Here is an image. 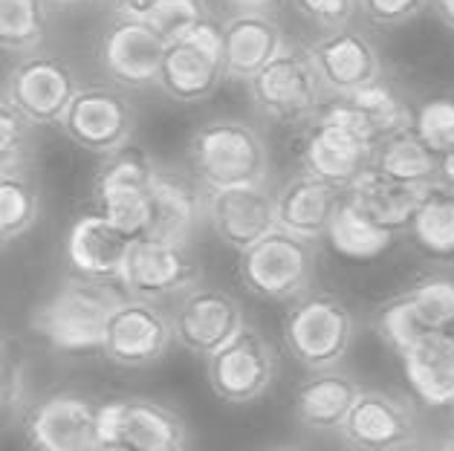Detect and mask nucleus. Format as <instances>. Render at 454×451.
I'll return each instance as SVG.
<instances>
[{
    "mask_svg": "<svg viewBox=\"0 0 454 451\" xmlns=\"http://www.w3.org/2000/svg\"><path fill=\"white\" fill-rule=\"evenodd\" d=\"M188 168L206 191L267 183L270 148L243 119H208L188 136Z\"/></svg>",
    "mask_w": 454,
    "mask_h": 451,
    "instance_id": "nucleus-1",
    "label": "nucleus"
},
{
    "mask_svg": "<svg viewBox=\"0 0 454 451\" xmlns=\"http://www.w3.org/2000/svg\"><path fill=\"white\" fill-rule=\"evenodd\" d=\"M125 295L116 281L75 278L64 281L47 301L32 313V330L61 354L102 347L110 310Z\"/></svg>",
    "mask_w": 454,
    "mask_h": 451,
    "instance_id": "nucleus-2",
    "label": "nucleus"
},
{
    "mask_svg": "<svg viewBox=\"0 0 454 451\" xmlns=\"http://www.w3.org/2000/svg\"><path fill=\"white\" fill-rule=\"evenodd\" d=\"M284 345L304 370L341 365L356 336L350 307L327 290H307L284 313Z\"/></svg>",
    "mask_w": 454,
    "mask_h": 451,
    "instance_id": "nucleus-3",
    "label": "nucleus"
},
{
    "mask_svg": "<svg viewBox=\"0 0 454 451\" xmlns=\"http://www.w3.org/2000/svg\"><path fill=\"white\" fill-rule=\"evenodd\" d=\"M254 110L284 128H307L325 107V84L304 47L284 43V50L247 82Z\"/></svg>",
    "mask_w": 454,
    "mask_h": 451,
    "instance_id": "nucleus-4",
    "label": "nucleus"
},
{
    "mask_svg": "<svg viewBox=\"0 0 454 451\" xmlns=\"http://www.w3.org/2000/svg\"><path fill=\"white\" fill-rule=\"evenodd\" d=\"M238 278L254 299L290 304L313 287L316 244L286 229H272L238 252Z\"/></svg>",
    "mask_w": 454,
    "mask_h": 451,
    "instance_id": "nucleus-5",
    "label": "nucleus"
},
{
    "mask_svg": "<svg viewBox=\"0 0 454 451\" xmlns=\"http://www.w3.org/2000/svg\"><path fill=\"white\" fill-rule=\"evenodd\" d=\"M98 448L105 451H183L192 446L188 423L171 405L148 397H114L96 411Z\"/></svg>",
    "mask_w": 454,
    "mask_h": 451,
    "instance_id": "nucleus-6",
    "label": "nucleus"
},
{
    "mask_svg": "<svg viewBox=\"0 0 454 451\" xmlns=\"http://www.w3.org/2000/svg\"><path fill=\"white\" fill-rule=\"evenodd\" d=\"M223 82V47H220V24L215 18H206L194 29L165 41L157 87L171 102H206Z\"/></svg>",
    "mask_w": 454,
    "mask_h": 451,
    "instance_id": "nucleus-7",
    "label": "nucleus"
},
{
    "mask_svg": "<svg viewBox=\"0 0 454 451\" xmlns=\"http://www.w3.org/2000/svg\"><path fill=\"white\" fill-rule=\"evenodd\" d=\"M157 168L134 142L110 151L102 157L93 177V200L102 214H107L130 237H142L151 212V189L157 180Z\"/></svg>",
    "mask_w": 454,
    "mask_h": 451,
    "instance_id": "nucleus-8",
    "label": "nucleus"
},
{
    "mask_svg": "<svg viewBox=\"0 0 454 451\" xmlns=\"http://www.w3.org/2000/svg\"><path fill=\"white\" fill-rule=\"evenodd\" d=\"M174 345L171 315L162 310L160 301L121 295L107 315L102 354L110 365L125 370H142L160 365Z\"/></svg>",
    "mask_w": 454,
    "mask_h": 451,
    "instance_id": "nucleus-9",
    "label": "nucleus"
},
{
    "mask_svg": "<svg viewBox=\"0 0 454 451\" xmlns=\"http://www.w3.org/2000/svg\"><path fill=\"white\" fill-rule=\"evenodd\" d=\"M206 377L212 391L229 405L261 400L278 377V356L254 324H243L226 345L206 356Z\"/></svg>",
    "mask_w": 454,
    "mask_h": 451,
    "instance_id": "nucleus-10",
    "label": "nucleus"
},
{
    "mask_svg": "<svg viewBox=\"0 0 454 451\" xmlns=\"http://www.w3.org/2000/svg\"><path fill=\"white\" fill-rule=\"evenodd\" d=\"M59 128L73 145L105 157L134 139L137 107L116 84H87L70 98Z\"/></svg>",
    "mask_w": 454,
    "mask_h": 451,
    "instance_id": "nucleus-11",
    "label": "nucleus"
},
{
    "mask_svg": "<svg viewBox=\"0 0 454 451\" xmlns=\"http://www.w3.org/2000/svg\"><path fill=\"white\" fill-rule=\"evenodd\" d=\"M79 87V75L70 67V61L55 52L32 50L24 52V58L9 70L4 96L32 128H50L61 122Z\"/></svg>",
    "mask_w": 454,
    "mask_h": 451,
    "instance_id": "nucleus-12",
    "label": "nucleus"
},
{
    "mask_svg": "<svg viewBox=\"0 0 454 451\" xmlns=\"http://www.w3.org/2000/svg\"><path fill=\"white\" fill-rule=\"evenodd\" d=\"M200 260L194 258L188 244L134 237L119 275V287L134 299L165 301L200 284Z\"/></svg>",
    "mask_w": 454,
    "mask_h": 451,
    "instance_id": "nucleus-13",
    "label": "nucleus"
},
{
    "mask_svg": "<svg viewBox=\"0 0 454 451\" xmlns=\"http://www.w3.org/2000/svg\"><path fill=\"white\" fill-rule=\"evenodd\" d=\"M165 38L148 20L116 12L98 35V64L110 82L121 90H148L157 87Z\"/></svg>",
    "mask_w": 454,
    "mask_h": 451,
    "instance_id": "nucleus-14",
    "label": "nucleus"
},
{
    "mask_svg": "<svg viewBox=\"0 0 454 451\" xmlns=\"http://www.w3.org/2000/svg\"><path fill=\"white\" fill-rule=\"evenodd\" d=\"M243 324H247V313L235 295L206 284H194L176 295L171 313L174 342L203 359L226 345Z\"/></svg>",
    "mask_w": 454,
    "mask_h": 451,
    "instance_id": "nucleus-15",
    "label": "nucleus"
},
{
    "mask_svg": "<svg viewBox=\"0 0 454 451\" xmlns=\"http://www.w3.org/2000/svg\"><path fill=\"white\" fill-rule=\"evenodd\" d=\"M341 443L359 451H400L419 446V416L411 400L387 391H364L339 428Z\"/></svg>",
    "mask_w": 454,
    "mask_h": 451,
    "instance_id": "nucleus-16",
    "label": "nucleus"
},
{
    "mask_svg": "<svg viewBox=\"0 0 454 451\" xmlns=\"http://www.w3.org/2000/svg\"><path fill=\"white\" fill-rule=\"evenodd\" d=\"M98 402L75 391H59L24 411L20 425L32 448L41 451H96Z\"/></svg>",
    "mask_w": 454,
    "mask_h": 451,
    "instance_id": "nucleus-17",
    "label": "nucleus"
},
{
    "mask_svg": "<svg viewBox=\"0 0 454 451\" xmlns=\"http://www.w3.org/2000/svg\"><path fill=\"white\" fill-rule=\"evenodd\" d=\"M304 50L330 96H350L380 82L385 73L376 43L350 27L321 32Z\"/></svg>",
    "mask_w": 454,
    "mask_h": 451,
    "instance_id": "nucleus-18",
    "label": "nucleus"
},
{
    "mask_svg": "<svg viewBox=\"0 0 454 451\" xmlns=\"http://www.w3.org/2000/svg\"><path fill=\"white\" fill-rule=\"evenodd\" d=\"M371 159H373L371 142H364L356 130L325 107H321V113L304 130V142H301L304 171L339 185V189H348L368 168Z\"/></svg>",
    "mask_w": 454,
    "mask_h": 451,
    "instance_id": "nucleus-19",
    "label": "nucleus"
},
{
    "mask_svg": "<svg viewBox=\"0 0 454 451\" xmlns=\"http://www.w3.org/2000/svg\"><path fill=\"white\" fill-rule=\"evenodd\" d=\"M206 220L220 244L243 252L254 240L278 229L275 194L267 189V183L206 191Z\"/></svg>",
    "mask_w": 454,
    "mask_h": 451,
    "instance_id": "nucleus-20",
    "label": "nucleus"
},
{
    "mask_svg": "<svg viewBox=\"0 0 454 451\" xmlns=\"http://www.w3.org/2000/svg\"><path fill=\"white\" fill-rule=\"evenodd\" d=\"M284 29L267 9H235L220 24L226 82L247 84L254 73L284 50Z\"/></svg>",
    "mask_w": 454,
    "mask_h": 451,
    "instance_id": "nucleus-21",
    "label": "nucleus"
},
{
    "mask_svg": "<svg viewBox=\"0 0 454 451\" xmlns=\"http://www.w3.org/2000/svg\"><path fill=\"white\" fill-rule=\"evenodd\" d=\"M130 244L134 237L96 208V212H84L73 220L64 252H67V263L75 275L119 284Z\"/></svg>",
    "mask_w": 454,
    "mask_h": 451,
    "instance_id": "nucleus-22",
    "label": "nucleus"
},
{
    "mask_svg": "<svg viewBox=\"0 0 454 451\" xmlns=\"http://www.w3.org/2000/svg\"><path fill=\"white\" fill-rule=\"evenodd\" d=\"M206 217V197L197 189V180L180 171L157 168V180L151 189V212L142 237L188 244L197 226Z\"/></svg>",
    "mask_w": 454,
    "mask_h": 451,
    "instance_id": "nucleus-23",
    "label": "nucleus"
},
{
    "mask_svg": "<svg viewBox=\"0 0 454 451\" xmlns=\"http://www.w3.org/2000/svg\"><path fill=\"white\" fill-rule=\"evenodd\" d=\"M341 197H345V189L301 168V174H295L275 191L278 229H286V232L316 244L327 235V226L336 214Z\"/></svg>",
    "mask_w": 454,
    "mask_h": 451,
    "instance_id": "nucleus-24",
    "label": "nucleus"
},
{
    "mask_svg": "<svg viewBox=\"0 0 454 451\" xmlns=\"http://www.w3.org/2000/svg\"><path fill=\"white\" fill-rule=\"evenodd\" d=\"M325 110H330L345 125H350L373 148L382 139L411 128L414 122V110L396 93V87H391L385 79L362 87V90L350 96H333V102L325 105Z\"/></svg>",
    "mask_w": 454,
    "mask_h": 451,
    "instance_id": "nucleus-25",
    "label": "nucleus"
},
{
    "mask_svg": "<svg viewBox=\"0 0 454 451\" xmlns=\"http://www.w3.org/2000/svg\"><path fill=\"white\" fill-rule=\"evenodd\" d=\"M359 393V379L339 365L307 370V379L295 391V423L309 434H339Z\"/></svg>",
    "mask_w": 454,
    "mask_h": 451,
    "instance_id": "nucleus-26",
    "label": "nucleus"
},
{
    "mask_svg": "<svg viewBox=\"0 0 454 451\" xmlns=\"http://www.w3.org/2000/svg\"><path fill=\"white\" fill-rule=\"evenodd\" d=\"M403 370L426 408L454 405V333L431 330L403 354Z\"/></svg>",
    "mask_w": 454,
    "mask_h": 451,
    "instance_id": "nucleus-27",
    "label": "nucleus"
},
{
    "mask_svg": "<svg viewBox=\"0 0 454 451\" xmlns=\"http://www.w3.org/2000/svg\"><path fill=\"white\" fill-rule=\"evenodd\" d=\"M431 189H434V185H431ZM426 194L428 189H423V185H408L400 180H391V177H385L382 171H376L373 165H368V168L345 189L348 200H353L362 212H368L376 223L394 229V232L408 229L419 200H423Z\"/></svg>",
    "mask_w": 454,
    "mask_h": 451,
    "instance_id": "nucleus-28",
    "label": "nucleus"
},
{
    "mask_svg": "<svg viewBox=\"0 0 454 451\" xmlns=\"http://www.w3.org/2000/svg\"><path fill=\"white\" fill-rule=\"evenodd\" d=\"M371 165L391 180L431 189V185H437L440 153L431 151L426 142L414 134V128H405L400 134L382 139L380 145L373 148Z\"/></svg>",
    "mask_w": 454,
    "mask_h": 451,
    "instance_id": "nucleus-29",
    "label": "nucleus"
},
{
    "mask_svg": "<svg viewBox=\"0 0 454 451\" xmlns=\"http://www.w3.org/2000/svg\"><path fill=\"white\" fill-rule=\"evenodd\" d=\"M325 237L330 240V246L348 258H376L394 244L396 232L376 223L368 212H362L353 200L341 197Z\"/></svg>",
    "mask_w": 454,
    "mask_h": 451,
    "instance_id": "nucleus-30",
    "label": "nucleus"
},
{
    "mask_svg": "<svg viewBox=\"0 0 454 451\" xmlns=\"http://www.w3.org/2000/svg\"><path fill=\"white\" fill-rule=\"evenodd\" d=\"M41 214V191L24 168L0 171V246L24 237Z\"/></svg>",
    "mask_w": 454,
    "mask_h": 451,
    "instance_id": "nucleus-31",
    "label": "nucleus"
},
{
    "mask_svg": "<svg viewBox=\"0 0 454 451\" xmlns=\"http://www.w3.org/2000/svg\"><path fill=\"white\" fill-rule=\"evenodd\" d=\"M50 29V0H0V50H41Z\"/></svg>",
    "mask_w": 454,
    "mask_h": 451,
    "instance_id": "nucleus-32",
    "label": "nucleus"
},
{
    "mask_svg": "<svg viewBox=\"0 0 454 451\" xmlns=\"http://www.w3.org/2000/svg\"><path fill=\"white\" fill-rule=\"evenodd\" d=\"M408 229L417 237V244L431 255H454V197L442 191L440 185L428 189Z\"/></svg>",
    "mask_w": 454,
    "mask_h": 451,
    "instance_id": "nucleus-33",
    "label": "nucleus"
},
{
    "mask_svg": "<svg viewBox=\"0 0 454 451\" xmlns=\"http://www.w3.org/2000/svg\"><path fill=\"white\" fill-rule=\"evenodd\" d=\"M116 12L148 20L165 41L183 35V32L203 24L206 18H212V9H208L206 0H130Z\"/></svg>",
    "mask_w": 454,
    "mask_h": 451,
    "instance_id": "nucleus-34",
    "label": "nucleus"
},
{
    "mask_svg": "<svg viewBox=\"0 0 454 451\" xmlns=\"http://www.w3.org/2000/svg\"><path fill=\"white\" fill-rule=\"evenodd\" d=\"M408 301L428 333L431 330H454V278L446 272L419 275L405 287Z\"/></svg>",
    "mask_w": 454,
    "mask_h": 451,
    "instance_id": "nucleus-35",
    "label": "nucleus"
},
{
    "mask_svg": "<svg viewBox=\"0 0 454 451\" xmlns=\"http://www.w3.org/2000/svg\"><path fill=\"white\" fill-rule=\"evenodd\" d=\"M27 411V362L20 350L0 338V432L12 428Z\"/></svg>",
    "mask_w": 454,
    "mask_h": 451,
    "instance_id": "nucleus-36",
    "label": "nucleus"
},
{
    "mask_svg": "<svg viewBox=\"0 0 454 451\" xmlns=\"http://www.w3.org/2000/svg\"><path fill=\"white\" fill-rule=\"evenodd\" d=\"M373 324H376V333L382 338V345L396 356H400L405 347H411L423 333H428V330L419 324L405 290L396 292L394 299H387L380 310H376Z\"/></svg>",
    "mask_w": 454,
    "mask_h": 451,
    "instance_id": "nucleus-37",
    "label": "nucleus"
},
{
    "mask_svg": "<svg viewBox=\"0 0 454 451\" xmlns=\"http://www.w3.org/2000/svg\"><path fill=\"white\" fill-rule=\"evenodd\" d=\"M32 151V125L20 116V110L0 96V171L24 168Z\"/></svg>",
    "mask_w": 454,
    "mask_h": 451,
    "instance_id": "nucleus-38",
    "label": "nucleus"
},
{
    "mask_svg": "<svg viewBox=\"0 0 454 451\" xmlns=\"http://www.w3.org/2000/svg\"><path fill=\"white\" fill-rule=\"evenodd\" d=\"M411 128L434 153L454 151V98H428L414 113Z\"/></svg>",
    "mask_w": 454,
    "mask_h": 451,
    "instance_id": "nucleus-39",
    "label": "nucleus"
},
{
    "mask_svg": "<svg viewBox=\"0 0 454 451\" xmlns=\"http://www.w3.org/2000/svg\"><path fill=\"white\" fill-rule=\"evenodd\" d=\"M295 12L321 32L350 27L359 15V0H293Z\"/></svg>",
    "mask_w": 454,
    "mask_h": 451,
    "instance_id": "nucleus-40",
    "label": "nucleus"
},
{
    "mask_svg": "<svg viewBox=\"0 0 454 451\" xmlns=\"http://www.w3.org/2000/svg\"><path fill=\"white\" fill-rule=\"evenodd\" d=\"M428 9V0H359V15L371 27L396 29L417 20Z\"/></svg>",
    "mask_w": 454,
    "mask_h": 451,
    "instance_id": "nucleus-41",
    "label": "nucleus"
},
{
    "mask_svg": "<svg viewBox=\"0 0 454 451\" xmlns=\"http://www.w3.org/2000/svg\"><path fill=\"white\" fill-rule=\"evenodd\" d=\"M437 185L446 194L454 197V151L440 153V171H437Z\"/></svg>",
    "mask_w": 454,
    "mask_h": 451,
    "instance_id": "nucleus-42",
    "label": "nucleus"
},
{
    "mask_svg": "<svg viewBox=\"0 0 454 451\" xmlns=\"http://www.w3.org/2000/svg\"><path fill=\"white\" fill-rule=\"evenodd\" d=\"M428 6L437 15L440 24L454 32V0H428Z\"/></svg>",
    "mask_w": 454,
    "mask_h": 451,
    "instance_id": "nucleus-43",
    "label": "nucleus"
},
{
    "mask_svg": "<svg viewBox=\"0 0 454 451\" xmlns=\"http://www.w3.org/2000/svg\"><path fill=\"white\" fill-rule=\"evenodd\" d=\"M231 9H270L275 0H226Z\"/></svg>",
    "mask_w": 454,
    "mask_h": 451,
    "instance_id": "nucleus-44",
    "label": "nucleus"
},
{
    "mask_svg": "<svg viewBox=\"0 0 454 451\" xmlns=\"http://www.w3.org/2000/svg\"><path fill=\"white\" fill-rule=\"evenodd\" d=\"M440 448H449V451H454V428L446 434V437H440V443H437Z\"/></svg>",
    "mask_w": 454,
    "mask_h": 451,
    "instance_id": "nucleus-45",
    "label": "nucleus"
},
{
    "mask_svg": "<svg viewBox=\"0 0 454 451\" xmlns=\"http://www.w3.org/2000/svg\"><path fill=\"white\" fill-rule=\"evenodd\" d=\"M55 6H79V4H87V0H50Z\"/></svg>",
    "mask_w": 454,
    "mask_h": 451,
    "instance_id": "nucleus-46",
    "label": "nucleus"
},
{
    "mask_svg": "<svg viewBox=\"0 0 454 451\" xmlns=\"http://www.w3.org/2000/svg\"><path fill=\"white\" fill-rule=\"evenodd\" d=\"M125 4H130V0H110V6H114V12H116V9L125 6Z\"/></svg>",
    "mask_w": 454,
    "mask_h": 451,
    "instance_id": "nucleus-47",
    "label": "nucleus"
}]
</instances>
